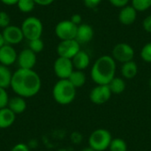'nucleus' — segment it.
Listing matches in <instances>:
<instances>
[{
    "label": "nucleus",
    "instance_id": "obj_13",
    "mask_svg": "<svg viewBox=\"0 0 151 151\" xmlns=\"http://www.w3.org/2000/svg\"><path fill=\"white\" fill-rule=\"evenodd\" d=\"M95 35L94 28L91 25L82 23L78 26L77 27V33L75 36V40L81 45L88 43L92 41Z\"/></svg>",
    "mask_w": 151,
    "mask_h": 151
},
{
    "label": "nucleus",
    "instance_id": "obj_4",
    "mask_svg": "<svg viewBox=\"0 0 151 151\" xmlns=\"http://www.w3.org/2000/svg\"><path fill=\"white\" fill-rule=\"evenodd\" d=\"M20 28L22 30L24 38L27 41L42 38L43 25L42 20L35 16H29L23 20Z\"/></svg>",
    "mask_w": 151,
    "mask_h": 151
},
{
    "label": "nucleus",
    "instance_id": "obj_33",
    "mask_svg": "<svg viewBox=\"0 0 151 151\" xmlns=\"http://www.w3.org/2000/svg\"><path fill=\"white\" fill-rule=\"evenodd\" d=\"M70 20H71L73 24H75L76 26H79V25L82 24V17H81V15L79 14V13H75V14L72 15Z\"/></svg>",
    "mask_w": 151,
    "mask_h": 151
},
{
    "label": "nucleus",
    "instance_id": "obj_6",
    "mask_svg": "<svg viewBox=\"0 0 151 151\" xmlns=\"http://www.w3.org/2000/svg\"><path fill=\"white\" fill-rule=\"evenodd\" d=\"M111 57L116 62L124 64L134 60V50L130 44L127 42H119L113 47Z\"/></svg>",
    "mask_w": 151,
    "mask_h": 151
},
{
    "label": "nucleus",
    "instance_id": "obj_11",
    "mask_svg": "<svg viewBox=\"0 0 151 151\" xmlns=\"http://www.w3.org/2000/svg\"><path fill=\"white\" fill-rule=\"evenodd\" d=\"M2 35L4 42L12 46L20 43L23 39H25L20 27L16 25H10L4 28L2 31Z\"/></svg>",
    "mask_w": 151,
    "mask_h": 151
},
{
    "label": "nucleus",
    "instance_id": "obj_18",
    "mask_svg": "<svg viewBox=\"0 0 151 151\" xmlns=\"http://www.w3.org/2000/svg\"><path fill=\"white\" fill-rule=\"evenodd\" d=\"M16 114L8 107L0 109V128L10 127L15 121Z\"/></svg>",
    "mask_w": 151,
    "mask_h": 151
},
{
    "label": "nucleus",
    "instance_id": "obj_14",
    "mask_svg": "<svg viewBox=\"0 0 151 151\" xmlns=\"http://www.w3.org/2000/svg\"><path fill=\"white\" fill-rule=\"evenodd\" d=\"M18 54L13 48V46L10 44L4 43L0 48V64L5 66H9L13 65L17 61Z\"/></svg>",
    "mask_w": 151,
    "mask_h": 151
},
{
    "label": "nucleus",
    "instance_id": "obj_23",
    "mask_svg": "<svg viewBox=\"0 0 151 151\" xmlns=\"http://www.w3.org/2000/svg\"><path fill=\"white\" fill-rule=\"evenodd\" d=\"M16 5L21 12L28 13L35 9L36 4L34 0H19Z\"/></svg>",
    "mask_w": 151,
    "mask_h": 151
},
{
    "label": "nucleus",
    "instance_id": "obj_15",
    "mask_svg": "<svg viewBox=\"0 0 151 151\" xmlns=\"http://www.w3.org/2000/svg\"><path fill=\"white\" fill-rule=\"evenodd\" d=\"M138 12L131 5L128 4L120 9L119 13V20L122 25L129 26L135 22Z\"/></svg>",
    "mask_w": 151,
    "mask_h": 151
},
{
    "label": "nucleus",
    "instance_id": "obj_32",
    "mask_svg": "<svg viewBox=\"0 0 151 151\" xmlns=\"http://www.w3.org/2000/svg\"><path fill=\"white\" fill-rule=\"evenodd\" d=\"M142 27L147 33H151V14L148 15L142 21Z\"/></svg>",
    "mask_w": 151,
    "mask_h": 151
},
{
    "label": "nucleus",
    "instance_id": "obj_29",
    "mask_svg": "<svg viewBox=\"0 0 151 151\" xmlns=\"http://www.w3.org/2000/svg\"><path fill=\"white\" fill-rule=\"evenodd\" d=\"M9 103V96L5 88H0V109L7 107Z\"/></svg>",
    "mask_w": 151,
    "mask_h": 151
},
{
    "label": "nucleus",
    "instance_id": "obj_34",
    "mask_svg": "<svg viewBox=\"0 0 151 151\" xmlns=\"http://www.w3.org/2000/svg\"><path fill=\"white\" fill-rule=\"evenodd\" d=\"M11 151H29V149L25 143H18L12 149Z\"/></svg>",
    "mask_w": 151,
    "mask_h": 151
},
{
    "label": "nucleus",
    "instance_id": "obj_38",
    "mask_svg": "<svg viewBox=\"0 0 151 151\" xmlns=\"http://www.w3.org/2000/svg\"><path fill=\"white\" fill-rule=\"evenodd\" d=\"M81 151H96L94 149H92L90 146H88V147H86V148H84V149H82Z\"/></svg>",
    "mask_w": 151,
    "mask_h": 151
},
{
    "label": "nucleus",
    "instance_id": "obj_22",
    "mask_svg": "<svg viewBox=\"0 0 151 151\" xmlns=\"http://www.w3.org/2000/svg\"><path fill=\"white\" fill-rule=\"evenodd\" d=\"M12 73H11L8 66L0 64V88H7L11 87Z\"/></svg>",
    "mask_w": 151,
    "mask_h": 151
},
{
    "label": "nucleus",
    "instance_id": "obj_37",
    "mask_svg": "<svg viewBox=\"0 0 151 151\" xmlns=\"http://www.w3.org/2000/svg\"><path fill=\"white\" fill-rule=\"evenodd\" d=\"M4 38H3V35H2V32H0V48L4 44Z\"/></svg>",
    "mask_w": 151,
    "mask_h": 151
},
{
    "label": "nucleus",
    "instance_id": "obj_31",
    "mask_svg": "<svg viewBox=\"0 0 151 151\" xmlns=\"http://www.w3.org/2000/svg\"><path fill=\"white\" fill-rule=\"evenodd\" d=\"M102 0H83L84 5L88 9H95L101 4Z\"/></svg>",
    "mask_w": 151,
    "mask_h": 151
},
{
    "label": "nucleus",
    "instance_id": "obj_19",
    "mask_svg": "<svg viewBox=\"0 0 151 151\" xmlns=\"http://www.w3.org/2000/svg\"><path fill=\"white\" fill-rule=\"evenodd\" d=\"M7 107L13 111L15 114H20L24 112L27 109V103L24 97L21 96H15L13 98L9 99V103Z\"/></svg>",
    "mask_w": 151,
    "mask_h": 151
},
{
    "label": "nucleus",
    "instance_id": "obj_28",
    "mask_svg": "<svg viewBox=\"0 0 151 151\" xmlns=\"http://www.w3.org/2000/svg\"><path fill=\"white\" fill-rule=\"evenodd\" d=\"M10 25H11L10 15L4 11H0V27L4 29Z\"/></svg>",
    "mask_w": 151,
    "mask_h": 151
},
{
    "label": "nucleus",
    "instance_id": "obj_24",
    "mask_svg": "<svg viewBox=\"0 0 151 151\" xmlns=\"http://www.w3.org/2000/svg\"><path fill=\"white\" fill-rule=\"evenodd\" d=\"M108 150L110 151H127V144L121 138H112Z\"/></svg>",
    "mask_w": 151,
    "mask_h": 151
},
{
    "label": "nucleus",
    "instance_id": "obj_12",
    "mask_svg": "<svg viewBox=\"0 0 151 151\" xmlns=\"http://www.w3.org/2000/svg\"><path fill=\"white\" fill-rule=\"evenodd\" d=\"M17 62L19 68L33 69L36 64V54L29 48L24 49L18 54Z\"/></svg>",
    "mask_w": 151,
    "mask_h": 151
},
{
    "label": "nucleus",
    "instance_id": "obj_21",
    "mask_svg": "<svg viewBox=\"0 0 151 151\" xmlns=\"http://www.w3.org/2000/svg\"><path fill=\"white\" fill-rule=\"evenodd\" d=\"M112 95L115 94V95H119L121 93H123L127 88V84H126V81L123 78L121 77H114L111 82L108 84Z\"/></svg>",
    "mask_w": 151,
    "mask_h": 151
},
{
    "label": "nucleus",
    "instance_id": "obj_35",
    "mask_svg": "<svg viewBox=\"0 0 151 151\" xmlns=\"http://www.w3.org/2000/svg\"><path fill=\"white\" fill-rule=\"evenodd\" d=\"M35 4L41 5V6H48L51 4L55 0H34Z\"/></svg>",
    "mask_w": 151,
    "mask_h": 151
},
{
    "label": "nucleus",
    "instance_id": "obj_1",
    "mask_svg": "<svg viewBox=\"0 0 151 151\" xmlns=\"http://www.w3.org/2000/svg\"><path fill=\"white\" fill-rule=\"evenodd\" d=\"M42 81L33 69L19 68L12 73L11 88L21 97H32L41 89Z\"/></svg>",
    "mask_w": 151,
    "mask_h": 151
},
{
    "label": "nucleus",
    "instance_id": "obj_16",
    "mask_svg": "<svg viewBox=\"0 0 151 151\" xmlns=\"http://www.w3.org/2000/svg\"><path fill=\"white\" fill-rule=\"evenodd\" d=\"M72 62L75 70L83 71L87 69L90 65V57L85 50H80L73 58Z\"/></svg>",
    "mask_w": 151,
    "mask_h": 151
},
{
    "label": "nucleus",
    "instance_id": "obj_36",
    "mask_svg": "<svg viewBox=\"0 0 151 151\" xmlns=\"http://www.w3.org/2000/svg\"><path fill=\"white\" fill-rule=\"evenodd\" d=\"M18 1H19V0H0L1 3H3V4H5V5H9V6L17 4Z\"/></svg>",
    "mask_w": 151,
    "mask_h": 151
},
{
    "label": "nucleus",
    "instance_id": "obj_9",
    "mask_svg": "<svg viewBox=\"0 0 151 151\" xmlns=\"http://www.w3.org/2000/svg\"><path fill=\"white\" fill-rule=\"evenodd\" d=\"M81 50V44L75 40L60 41L57 46V53L58 57L72 59Z\"/></svg>",
    "mask_w": 151,
    "mask_h": 151
},
{
    "label": "nucleus",
    "instance_id": "obj_20",
    "mask_svg": "<svg viewBox=\"0 0 151 151\" xmlns=\"http://www.w3.org/2000/svg\"><path fill=\"white\" fill-rule=\"evenodd\" d=\"M67 80L74 86V88H81L85 85L86 81H87V77H86V74L84 73L83 71L74 69Z\"/></svg>",
    "mask_w": 151,
    "mask_h": 151
},
{
    "label": "nucleus",
    "instance_id": "obj_8",
    "mask_svg": "<svg viewBox=\"0 0 151 151\" xmlns=\"http://www.w3.org/2000/svg\"><path fill=\"white\" fill-rule=\"evenodd\" d=\"M54 73L59 80H67L74 70L72 59L58 57L53 65Z\"/></svg>",
    "mask_w": 151,
    "mask_h": 151
},
{
    "label": "nucleus",
    "instance_id": "obj_2",
    "mask_svg": "<svg viewBox=\"0 0 151 151\" xmlns=\"http://www.w3.org/2000/svg\"><path fill=\"white\" fill-rule=\"evenodd\" d=\"M117 65L111 56L104 55L93 64L90 71L91 80L96 85H108L116 76Z\"/></svg>",
    "mask_w": 151,
    "mask_h": 151
},
{
    "label": "nucleus",
    "instance_id": "obj_5",
    "mask_svg": "<svg viewBox=\"0 0 151 151\" xmlns=\"http://www.w3.org/2000/svg\"><path fill=\"white\" fill-rule=\"evenodd\" d=\"M112 136L109 130L98 128L94 130L88 137V146L96 151H105L109 149Z\"/></svg>",
    "mask_w": 151,
    "mask_h": 151
},
{
    "label": "nucleus",
    "instance_id": "obj_27",
    "mask_svg": "<svg viewBox=\"0 0 151 151\" xmlns=\"http://www.w3.org/2000/svg\"><path fill=\"white\" fill-rule=\"evenodd\" d=\"M140 56L144 62L151 63V42L144 44V46L141 50Z\"/></svg>",
    "mask_w": 151,
    "mask_h": 151
},
{
    "label": "nucleus",
    "instance_id": "obj_10",
    "mask_svg": "<svg viewBox=\"0 0 151 151\" xmlns=\"http://www.w3.org/2000/svg\"><path fill=\"white\" fill-rule=\"evenodd\" d=\"M112 93L108 85H96L89 93L90 101L96 105L104 104L111 99Z\"/></svg>",
    "mask_w": 151,
    "mask_h": 151
},
{
    "label": "nucleus",
    "instance_id": "obj_3",
    "mask_svg": "<svg viewBox=\"0 0 151 151\" xmlns=\"http://www.w3.org/2000/svg\"><path fill=\"white\" fill-rule=\"evenodd\" d=\"M76 88L68 80H59L56 82L52 89L54 100L61 104L67 105L73 102L76 96Z\"/></svg>",
    "mask_w": 151,
    "mask_h": 151
},
{
    "label": "nucleus",
    "instance_id": "obj_26",
    "mask_svg": "<svg viewBox=\"0 0 151 151\" xmlns=\"http://www.w3.org/2000/svg\"><path fill=\"white\" fill-rule=\"evenodd\" d=\"M29 43H28V48L34 51L35 54L37 53H40L41 51H42V50L44 49V42L42 40V38H38V39H35V40H31V41H28Z\"/></svg>",
    "mask_w": 151,
    "mask_h": 151
},
{
    "label": "nucleus",
    "instance_id": "obj_7",
    "mask_svg": "<svg viewBox=\"0 0 151 151\" xmlns=\"http://www.w3.org/2000/svg\"><path fill=\"white\" fill-rule=\"evenodd\" d=\"M77 27L70 19H64L59 21L55 27V35L60 41L75 39Z\"/></svg>",
    "mask_w": 151,
    "mask_h": 151
},
{
    "label": "nucleus",
    "instance_id": "obj_17",
    "mask_svg": "<svg viewBox=\"0 0 151 151\" xmlns=\"http://www.w3.org/2000/svg\"><path fill=\"white\" fill-rule=\"evenodd\" d=\"M120 73L123 79H127V80L134 79L138 73L137 64L134 60L122 64L121 68H120Z\"/></svg>",
    "mask_w": 151,
    "mask_h": 151
},
{
    "label": "nucleus",
    "instance_id": "obj_25",
    "mask_svg": "<svg viewBox=\"0 0 151 151\" xmlns=\"http://www.w3.org/2000/svg\"><path fill=\"white\" fill-rule=\"evenodd\" d=\"M131 5L138 12H145L151 7V0H131Z\"/></svg>",
    "mask_w": 151,
    "mask_h": 151
},
{
    "label": "nucleus",
    "instance_id": "obj_30",
    "mask_svg": "<svg viewBox=\"0 0 151 151\" xmlns=\"http://www.w3.org/2000/svg\"><path fill=\"white\" fill-rule=\"evenodd\" d=\"M130 1L131 0H109V2L111 3V5H113L114 7L119 8V9L128 5Z\"/></svg>",
    "mask_w": 151,
    "mask_h": 151
}]
</instances>
